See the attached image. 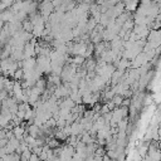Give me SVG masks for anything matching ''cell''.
I'll list each match as a JSON object with an SVG mask.
<instances>
[{
    "label": "cell",
    "mask_w": 161,
    "mask_h": 161,
    "mask_svg": "<svg viewBox=\"0 0 161 161\" xmlns=\"http://www.w3.org/2000/svg\"><path fill=\"white\" fill-rule=\"evenodd\" d=\"M39 10H40L39 14H40L44 19H47V20H48L49 15H50L52 13H54V8H53V5H52L50 1H44V3L39 4Z\"/></svg>",
    "instance_id": "obj_1"
},
{
    "label": "cell",
    "mask_w": 161,
    "mask_h": 161,
    "mask_svg": "<svg viewBox=\"0 0 161 161\" xmlns=\"http://www.w3.org/2000/svg\"><path fill=\"white\" fill-rule=\"evenodd\" d=\"M137 6H138L137 1H126V3H123V8L127 11H133V10L137 9Z\"/></svg>",
    "instance_id": "obj_2"
},
{
    "label": "cell",
    "mask_w": 161,
    "mask_h": 161,
    "mask_svg": "<svg viewBox=\"0 0 161 161\" xmlns=\"http://www.w3.org/2000/svg\"><path fill=\"white\" fill-rule=\"evenodd\" d=\"M122 101H123V97L122 96H118V94H114L113 98L111 99V102L114 104V107H121Z\"/></svg>",
    "instance_id": "obj_3"
},
{
    "label": "cell",
    "mask_w": 161,
    "mask_h": 161,
    "mask_svg": "<svg viewBox=\"0 0 161 161\" xmlns=\"http://www.w3.org/2000/svg\"><path fill=\"white\" fill-rule=\"evenodd\" d=\"M30 153L31 151L28 150V151H24L20 153V161H29V157H30Z\"/></svg>",
    "instance_id": "obj_4"
},
{
    "label": "cell",
    "mask_w": 161,
    "mask_h": 161,
    "mask_svg": "<svg viewBox=\"0 0 161 161\" xmlns=\"http://www.w3.org/2000/svg\"><path fill=\"white\" fill-rule=\"evenodd\" d=\"M69 161H84V160H83V158H82L80 156H78L77 153H74V155L72 156V158H70Z\"/></svg>",
    "instance_id": "obj_5"
},
{
    "label": "cell",
    "mask_w": 161,
    "mask_h": 161,
    "mask_svg": "<svg viewBox=\"0 0 161 161\" xmlns=\"http://www.w3.org/2000/svg\"><path fill=\"white\" fill-rule=\"evenodd\" d=\"M29 161H39V156H38V155H35V153H30Z\"/></svg>",
    "instance_id": "obj_6"
},
{
    "label": "cell",
    "mask_w": 161,
    "mask_h": 161,
    "mask_svg": "<svg viewBox=\"0 0 161 161\" xmlns=\"http://www.w3.org/2000/svg\"><path fill=\"white\" fill-rule=\"evenodd\" d=\"M84 161H96V160H94V157H93V156H89V157H86V158H84Z\"/></svg>",
    "instance_id": "obj_7"
}]
</instances>
